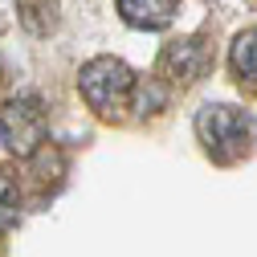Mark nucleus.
I'll return each mask as SVG.
<instances>
[{
    "label": "nucleus",
    "instance_id": "1",
    "mask_svg": "<svg viewBox=\"0 0 257 257\" xmlns=\"http://www.w3.org/2000/svg\"><path fill=\"white\" fill-rule=\"evenodd\" d=\"M196 135L216 164H237L253 147V114L229 102H208L196 114Z\"/></svg>",
    "mask_w": 257,
    "mask_h": 257
},
{
    "label": "nucleus",
    "instance_id": "2",
    "mask_svg": "<svg viewBox=\"0 0 257 257\" xmlns=\"http://www.w3.org/2000/svg\"><path fill=\"white\" fill-rule=\"evenodd\" d=\"M135 86H139L135 74L126 70L118 57H94V61H86L82 74H78V90H82L86 106L98 118H118L126 106H131Z\"/></svg>",
    "mask_w": 257,
    "mask_h": 257
},
{
    "label": "nucleus",
    "instance_id": "3",
    "mask_svg": "<svg viewBox=\"0 0 257 257\" xmlns=\"http://www.w3.org/2000/svg\"><path fill=\"white\" fill-rule=\"evenodd\" d=\"M212 66H216V53H212V37L204 33L168 41L159 53V78H168L176 86H196L200 78L212 74Z\"/></svg>",
    "mask_w": 257,
    "mask_h": 257
},
{
    "label": "nucleus",
    "instance_id": "4",
    "mask_svg": "<svg viewBox=\"0 0 257 257\" xmlns=\"http://www.w3.org/2000/svg\"><path fill=\"white\" fill-rule=\"evenodd\" d=\"M0 139L17 155H33L37 143H45V106L37 94H17L0 110Z\"/></svg>",
    "mask_w": 257,
    "mask_h": 257
},
{
    "label": "nucleus",
    "instance_id": "5",
    "mask_svg": "<svg viewBox=\"0 0 257 257\" xmlns=\"http://www.w3.org/2000/svg\"><path fill=\"white\" fill-rule=\"evenodd\" d=\"M176 5H180V0H118V13H122V21L131 29H147V33H155V29H168L172 25Z\"/></svg>",
    "mask_w": 257,
    "mask_h": 257
},
{
    "label": "nucleus",
    "instance_id": "6",
    "mask_svg": "<svg viewBox=\"0 0 257 257\" xmlns=\"http://www.w3.org/2000/svg\"><path fill=\"white\" fill-rule=\"evenodd\" d=\"M229 66L237 74V82L245 86H257V29H245V33H237L233 49H229Z\"/></svg>",
    "mask_w": 257,
    "mask_h": 257
},
{
    "label": "nucleus",
    "instance_id": "7",
    "mask_svg": "<svg viewBox=\"0 0 257 257\" xmlns=\"http://www.w3.org/2000/svg\"><path fill=\"white\" fill-rule=\"evenodd\" d=\"M17 13L33 37H45L57 29V0H17Z\"/></svg>",
    "mask_w": 257,
    "mask_h": 257
},
{
    "label": "nucleus",
    "instance_id": "8",
    "mask_svg": "<svg viewBox=\"0 0 257 257\" xmlns=\"http://www.w3.org/2000/svg\"><path fill=\"white\" fill-rule=\"evenodd\" d=\"M17 220H21V196H17V184L9 180V172H0V233H9Z\"/></svg>",
    "mask_w": 257,
    "mask_h": 257
}]
</instances>
